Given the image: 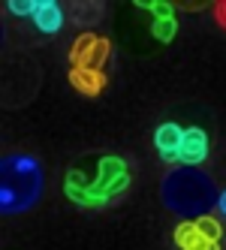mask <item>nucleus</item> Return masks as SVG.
I'll return each mask as SVG.
<instances>
[{
  "mask_svg": "<svg viewBox=\"0 0 226 250\" xmlns=\"http://www.w3.org/2000/svg\"><path fill=\"white\" fill-rule=\"evenodd\" d=\"M130 187V169L115 154H100L91 160V172L84 166H73L63 178V190L76 205L100 208L112 202Z\"/></svg>",
  "mask_w": 226,
  "mask_h": 250,
  "instance_id": "1",
  "label": "nucleus"
},
{
  "mask_svg": "<svg viewBox=\"0 0 226 250\" xmlns=\"http://www.w3.org/2000/svg\"><path fill=\"white\" fill-rule=\"evenodd\" d=\"M160 196L163 205L184 220H199L220 202V190L214 187L211 175L196 166H175L163 178Z\"/></svg>",
  "mask_w": 226,
  "mask_h": 250,
  "instance_id": "2",
  "label": "nucleus"
},
{
  "mask_svg": "<svg viewBox=\"0 0 226 250\" xmlns=\"http://www.w3.org/2000/svg\"><path fill=\"white\" fill-rule=\"evenodd\" d=\"M45 187L42 163L33 154H6L0 160V211L24 214L40 202Z\"/></svg>",
  "mask_w": 226,
  "mask_h": 250,
  "instance_id": "3",
  "label": "nucleus"
},
{
  "mask_svg": "<svg viewBox=\"0 0 226 250\" xmlns=\"http://www.w3.org/2000/svg\"><path fill=\"white\" fill-rule=\"evenodd\" d=\"M112 55V42L100 33H82L76 37L73 48H69V69H94V73H103V63Z\"/></svg>",
  "mask_w": 226,
  "mask_h": 250,
  "instance_id": "4",
  "label": "nucleus"
},
{
  "mask_svg": "<svg viewBox=\"0 0 226 250\" xmlns=\"http://www.w3.org/2000/svg\"><path fill=\"white\" fill-rule=\"evenodd\" d=\"M208 157V136L199 127L184 130V142H181V154H178V166H202Z\"/></svg>",
  "mask_w": 226,
  "mask_h": 250,
  "instance_id": "5",
  "label": "nucleus"
},
{
  "mask_svg": "<svg viewBox=\"0 0 226 250\" xmlns=\"http://www.w3.org/2000/svg\"><path fill=\"white\" fill-rule=\"evenodd\" d=\"M181 142H184V127L178 124H160L157 133H154V145H157V154L166 160V163H178L181 154Z\"/></svg>",
  "mask_w": 226,
  "mask_h": 250,
  "instance_id": "6",
  "label": "nucleus"
},
{
  "mask_svg": "<svg viewBox=\"0 0 226 250\" xmlns=\"http://www.w3.org/2000/svg\"><path fill=\"white\" fill-rule=\"evenodd\" d=\"M175 244L181 250H220V241H211L193 220H184L175 226Z\"/></svg>",
  "mask_w": 226,
  "mask_h": 250,
  "instance_id": "7",
  "label": "nucleus"
},
{
  "mask_svg": "<svg viewBox=\"0 0 226 250\" xmlns=\"http://www.w3.org/2000/svg\"><path fill=\"white\" fill-rule=\"evenodd\" d=\"M33 24L42 33H58L63 24V6L55 3V0H40L37 12H33Z\"/></svg>",
  "mask_w": 226,
  "mask_h": 250,
  "instance_id": "8",
  "label": "nucleus"
},
{
  "mask_svg": "<svg viewBox=\"0 0 226 250\" xmlns=\"http://www.w3.org/2000/svg\"><path fill=\"white\" fill-rule=\"evenodd\" d=\"M69 84L84 97H97L106 87V73H94V69H69Z\"/></svg>",
  "mask_w": 226,
  "mask_h": 250,
  "instance_id": "9",
  "label": "nucleus"
},
{
  "mask_svg": "<svg viewBox=\"0 0 226 250\" xmlns=\"http://www.w3.org/2000/svg\"><path fill=\"white\" fill-rule=\"evenodd\" d=\"M175 30H178V21L175 15H163V19H154L151 21V33L157 42H172L175 40Z\"/></svg>",
  "mask_w": 226,
  "mask_h": 250,
  "instance_id": "10",
  "label": "nucleus"
},
{
  "mask_svg": "<svg viewBox=\"0 0 226 250\" xmlns=\"http://www.w3.org/2000/svg\"><path fill=\"white\" fill-rule=\"evenodd\" d=\"M202 232H205V235L208 238H211V241H220V235H223V226H220V220L217 217H211V214H205V217H199V220H193Z\"/></svg>",
  "mask_w": 226,
  "mask_h": 250,
  "instance_id": "11",
  "label": "nucleus"
},
{
  "mask_svg": "<svg viewBox=\"0 0 226 250\" xmlns=\"http://www.w3.org/2000/svg\"><path fill=\"white\" fill-rule=\"evenodd\" d=\"M103 15V6H73V21L76 24H94Z\"/></svg>",
  "mask_w": 226,
  "mask_h": 250,
  "instance_id": "12",
  "label": "nucleus"
},
{
  "mask_svg": "<svg viewBox=\"0 0 226 250\" xmlns=\"http://www.w3.org/2000/svg\"><path fill=\"white\" fill-rule=\"evenodd\" d=\"M37 3H40V0H9L6 9H9L12 15H30V19H33V12H37Z\"/></svg>",
  "mask_w": 226,
  "mask_h": 250,
  "instance_id": "13",
  "label": "nucleus"
},
{
  "mask_svg": "<svg viewBox=\"0 0 226 250\" xmlns=\"http://www.w3.org/2000/svg\"><path fill=\"white\" fill-rule=\"evenodd\" d=\"M211 12H214V21L226 30V0H220V3H214L211 6Z\"/></svg>",
  "mask_w": 226,
  "mask_h": 250,
  "instance_id": "14",
  "label": "nucleus"
},
{
  "mask_svg": "<svg viewBox=\"0 0 226 250\" xmlns=\"http://www.w3.org/2000/svg\"><path fill=\"white\" fill-rule=\"evenodd\" d=\"M217 208H220V214L226 217V190H220V202H217Z\"/></svg>",
  "mask_w": 226,
  "mask_h": 250,
  "instance_id": "15",
  "label": "nucleus"
}]
</instances>
